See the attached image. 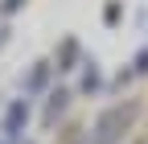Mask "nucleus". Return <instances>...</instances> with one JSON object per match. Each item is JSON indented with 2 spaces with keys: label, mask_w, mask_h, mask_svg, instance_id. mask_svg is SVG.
Segmentation results:
<instances>
[{
  "label": "nucleus",
  "mask_w": 148,
  "mask_h": 144,
  "mask_svg": "<svg viewBox=\"0 0 148 144\" xmlns=\"http://www.w3.org/2000/svg\"><path fill=\"white\" fill-rule=\"evenodd\" d=\"M132 119H136V107H111V111H103L99 123H95V144H115Z\"/></svg>",
  "instance_id": "1"
},
{
  "label": "nucleus",
  "mask_w": 148,
  "mask_h": 144,
  "mask_svg": "<svg viewBox=\"0 0 148 144\" xmlns=\"http://www.w3.org/2000/svg\"><path fill=\"white\" fill-rule=\"evenodd\" d=\"M25 119H29V107L16 99L12 107H8V123H4V132H8V140H16L21 136V128H25Z\"/></svg>",
  "instance_id": "2"
}]
</instances>
